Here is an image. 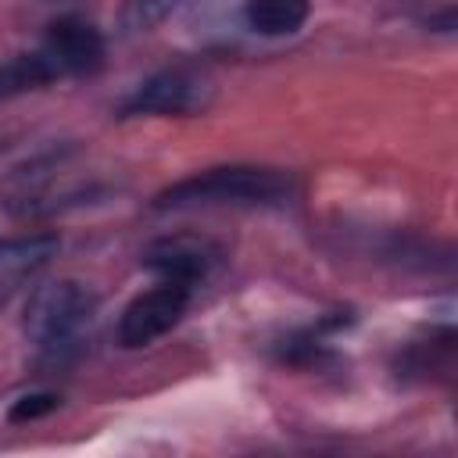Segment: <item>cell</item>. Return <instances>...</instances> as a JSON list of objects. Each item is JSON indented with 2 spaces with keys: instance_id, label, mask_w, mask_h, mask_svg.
Returning <instances> with one entry per match:
<instances>
[{
  "instance_id": "6da1fadb",
  "label": "cell",
  "mask_w": 458,
  "mask_h": 458,
  "mask_svg": "<svg viewBox=\"0 0 458 458\" xmlns=\"http://www.w3.org/2000/svg\"><path fill=\"white\" fill-rule=\"evenodd\" d=\"M97 315L100 297L93 293V286L79 279H54L32 290L25 308V336L43 365L64 369L89 351Z\"/></svg>"
},
{
  "instance_id": "7a4b0ae2",
  "label": "cell",
  "mask_w": 458,
  "mask_h": 458,
  "mask_svg": "<svg viewBox=\"0 0 458 458\" xmlns=\"http://www.w3.org/2000/svg\"><path fill=\"white\" fill-rule=\"evenodd\" d=\"M297 175L268 165H215L193 172L154 197L157 211L197 208H283L297 197Z\"/></svg>"
},
{
  "instance_id": "3957f363",
  "label": "cell",
  "mask_w": 458,
  "mask_h": 458,
  "mask_svg": "<svg viewBox=\"0 0 458 458\" xmlns=\"http://www.w3.org/2000/svg\"><path fill=\"white\" fill-rule=\"evenodd\" d=\"M68 179H72V150L50 147V150H43V154H36L25 165L7 172V179L0 186V204L14 218L50 215L75 197Z\"/></svg>"
},
{
  "instance_id": "277c9868",
  "label": "cell",
  "mask_w": 458,
  "mask_h": 458,
  "mask_svg": "<svg viewBox=\"0 0 458 458\" xmlns=\"http://www.w3.org/2000/svg\"><path fill=\"white\" fill-rule=\"evenodd\" d=\"M190 297H193V286L168 283V279L136 293L118 315V326H114L118 344L136 351V347H147V344L161 340L165 333H172L182 322V315L190 308Z\"/></svg>"
},
{
  "instance_id": "5b68a950",
  "label": "cell",
  "mask_w": 458,
  "mask_h": 458,
  "mask_svg": "<svg viewBox=\"0 0 458 458\" xmlns=\"http://www.w3.org/2000/svg\"><path fill=\"white\" fill-rule=\"evenodd\" d=\"M211 104V82L193 68H161L147 75L122 104V118L140 114H197Z\"/></svg>"
},
{
  "instance_id": "8992f818",
  "label": "cell",
  "mask_w": 458,
  "mask_h": 458,
  "mask_svg": "<svg viewBox=\"0 0 458 458\" xmlns=\"http://www.w3.org/2000/svg\"><path fill=\"white\" fill-rule=\"evenodd\" d=\"M39 54L47 57V64L54 68L57 79H68V75H93L104 64L107 47H104V36L97 25H89L86 18L64 14L47 25Z\"/></svg>"
},
{
  "instance_id": "52a82bcc",
  "label": "cell",
  "mask_w": 458,
  "mask_h": 458,
  "mask_svg": "<svg viewBox=\"0 0 458 458\" xmlns=\"http://www.w3.org/2000/svg\"><path fill=\"white\" fill-rule=\"evenodd\" d=\"M222 250L211 240H197V236H165L154 240L143 254L140 265L150 268L157 279L168 283H182V286H197L211 276V268L218 265Z\"/></svg>"
},
{
  "instance_id": "ba28073f",
  "label": "cell",
  "mask_w": 458,
  "mask_h": 458,
  "mask_svg": "<svg viewBox=\"0 0 458 458\" xmlns=\"http://www.w3.org/2000/svg\"><path fill=\"white\" fill-rule=\"evenodd\" d=\"M57 250H61L57 233H29V236L0 240V308H7L21 290H29Z\"/></svg>"
},
{
  "instance_id": "9c48e42d",
  "label": "cell",
  "mask_w": 458,
  "mask_h": 458,
  "mask_svg": "<svg viewBox=\"0 0 458 458\" xmlns=\"http://www.w3.org/2000/svg\"><path fill=\"white\" fill-rule=\"evenodd\" d=\"M311 14V0H247L243 21L258 36H293Z\"/></svg>"
},
{
  "instance_id": "30bf717a",
  "label": "cell",
  "mask_w": 458,
  "mask_h": 458,
  "mask_svg": "<svg viewBox=\"0 0 458 458\" xmlns=\"http://www.w3.org/2000/svg\"><path fill=\"white\" fill-rule=\"evenodd\" d=\"M57 75L54 68L47 64V57L39 50L32 54H14L7 61H0V100H11V97H21L29 89H43L50 86Z\"/></svg>"
},
{
  "instance_id": "8fae6325",
  "label": "cell",
  "mask_w": 458,
  "mask_h": 458,
  "mask_svg": "<svg viewBox=\"0 0 458 458\" xmlns=\"http://www.w3.org/2000/svg\"><path fill=\"white\" fill-rule=\"evenodd\" d=\"M451 351H454V333L451 329H440L429 340H411L397 358V376L429 379V369H451Z\"/></svg>"
},
{
  "instance_id": "7c38bea8",
  "label": "cell",
  "mask_w": 458,
  "mask_h": 458,
  "mask_svg": "<svg viewBox=\"0 0 458 458\" xmlns=\"http://www.w3.org/2000/svg\"><path fill=\"white\" fill-rule=\"evenodd\" d=\"M57 404H61V397H57V394H50V390L21 394V397H14V401H11V408H7V422H36V419H43V415L57 411Z\"/></svg>"
},
{
  "instance_id": "4fadbf2b",
  "label": "cell",
  "mask_w": 458,
  "mask_h": 458,
  "mask_svg": "<svg viewBox=\"0 0 458 458\" xmlns=\"http://www.w3.org/2000/svg\"><path fill=\"white\" fill-rule=\"evenodd\" d=\"M129 4H132V7H140V21L147 25V21H150V7H154L157 0H129Z\"/></svg>"
},
{
  "instance_id": "5bb4252c",
  "label": "cell",
  "mask_w": 458,
  "mask_h": 458,
  "mask_svg": "<svg viewBox=\"0 0 458 458\" xmlns=\"http://www.w3.org/2000/svg\"><path fill=\"white\" fill-rule=\"evenodd\" d=\"M0 150H4V143H0Z\"/></svg>"
}]
</instances>
